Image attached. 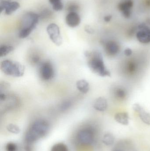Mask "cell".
<instances>
[{
  "label": "cell",
  "instance_id": "ac0fdd59",
  "mask_svg": "<svg viewBox=\"0 0 150 151\" xmlns=\"http://www.w3.org/2000/svg\"><path fill=\"white\" fill-rule=\"evenodd\" d=\"M77 89L84 94H86L90 90V86L89 82L84 79L77 81L76 83Z\"/></svg>",
  "mask_w": 150,
  "mask_h": 151
},
{
  "label": "cell",
  "instance_id": "5b68a950",
  "mask_svg": "<svg viewBox=\"0 0 150 151\" xmlns=\"http://www.w3.org/2000/svg\"><path fill=\"white\" fill-rule=\"evenodd\" d=\"M136 40L143 44L150 43V27L144 23L138 25L135 34Z\"/></svg>",
  "mask_w": 150,
  "mask_h": 151
},
{
  "label": "cell",
  "instance_id": "f546056e",
  "mask_svg": "<svg viewBox=\"0 0 150 151\" xmlns=\"http://www.w3.org/2000/svg\"><path fill=\"white\" fill-rule=\"evenodd\" d=\"M143 5L148 9H150V0H143Z\"/></svg>",
  "mask_w": 150,
  "mask_h": 151
},
{
  "label": "cell",
  "instance_id": "4dcf8cb0",
  "mask_svg": "<svg viewBox=\"0 0 150 151\" xmlns=\"http://www.w3.org/2000/svg\"><path fill=\"white\" fill-rule=\"evenodd\" d=\"M112 17L111 15H107V16H105L104 18V21L106 23H109L112 20Z\"/></svg>",
  "mask_w": 150,
  "mask_h": 151
},
{
  "label": "cell",
  "instance_id": "52a82bcc",
  "mask_svg": "<svg viewBox=\"0 0 150 151\" xmlns=\"http://www.w3.org/2000/svg\"><path fill=\"white\" fill-rule=\"evenodd\" d=\"M39 71L40 77L44 81H50L54 78L55 75L53 64L47 61L41 63Z\"/></svg>",
  "mask_w": 150,
  "mask_h": 151
},
{
  "label": "cell",
  "instance_id": "7c38bea8",
  "mask_svg": "<svg viewBox=\"0 0 150 151\" xmlns=\"http://www.w3.org/2000/svg\"><path fill=\"white\" fill-rule=\"evenodd\" d=\"M133 110L138 114L141 120L144 124L150 125V113L138 103H135L133 105Z\"/></svg>",
  "mask_w": 150,
  "mask_h": 151
},
{
  "label": "cell",
  "instance_id": "30bf717a",
  "mask_svg": "<svg viewBox=\"0 0 150 151\" xmlns=\"http://www.w3.org/2000/svg\"><path fill=\"white\" fill-rule=\"evenodd\" d=\"M134 6L133 0H121L117 5V9L124 18L129 19L132 16Z\"/></svg>",
  "mask_w": 150,
  "mask_h": 151
},
{
  "label": "cell",
  "instance_id": "3957f363",
  "mask_svg": "<svg viewBox=\"0 0 150 151\" xmlns=\"http://www.w3.org/2000/svg\"><path fill=\"white\" fill-rule=\"evenodd\" d=\"M39 19V16L33 12L25 14L22 20V25L18 36L21 39L28 37L36 28Z\"/></svg>",
  "mask_w": 150,
  "mask_h": 151
},
{
  "label": "cell",
  "instance_id": "4316f807",
  "mask_svg": "<svg viewBox=\"0 0 150 151\" xmlns=\"http://www.w3.org/2000/svg\"><path fill=\"white\" fill-rule=\"evenodd\" d=\"M71 105V102L70 101H65L61 105L60 108L62 111H65V110H68L69 108H70Z\"/></svg>",
  "mask_w": 150,
  "mask_h": 151
},
{
  "label": "cell",
  "instance_id": "603a6c76",
  "mask_svg": "<svg viewBox=\"0 0 150 151\" xmlns=\"http://www.w3.org/2000/svg\"><path fill=\"white\" fill-rule=\"evenodd\" d=\"M7 129L10 133L14 134H19L20 131V129L16 125L13 124H10L7 127Z\"/></svg>",
  "mask_w": 150,
  "mask_h": 151
},
{
  "label": "cell",
  "instance_id": "7402d4cb",
  "mask_svg": "<svg viewBox=\"0 0 150 151\" xmlns=\"http://www.w3.org/2000/svg\"><path fill=\"white\" fill-rule=\"evenodd\" d=\"M51 151H68V147L64 144L59 143L52 147Z\"/></svg>",
  "mask_w": 150,
  "mask_h": 151
},
{
  "label": "cell",
  "instance_id": "8fae6325",
  "mask_svg": "<svg viewBox=\"0 0 150 151\" xmlns=\"http://www.w3.org/2000/svg\"><path fill=\"white\" fill-rule=\"evenodd\" d=\"M20 4L16 1L2 0L0 2V11L1 12L4 11L7 15H11L13 12L18 9Z\"/></svg>",
  "mask_w": 150,
  "mask_h": 151
},
{
  "label": "cell",
  "instance_id": "d6a6232c",
  "mask_svg": "<svg viewBox=\"0 0 150 151\" xmlns=\"http://www.w3.org/2000/svg\"></svg>",
  "mask_w": 150,
  "mask_h": 151
},
{
  "label": "cell",
  "instance_id": "2e32d148",
  "mask_svg": "<svg viewBox=\"0 0 150 151\" xmlns=\"http://www.w3.org/2000/svg\"><path fill=\"white\" fill-rule=\"evenodd\" d=\"M93 106L96 111L100 112L105 111L108 107L107 99L104 97H99L94 101Z\"/></svg>",
  "mask_w": 150,
  "mask_h": 151
},
{
  "label": "cell",
  "instance_id": "cb8c5ba5",
  "mask_svg": "<svg viewBox=\"0 0 150 151\" xmlns=\"http://www.w3.org/2000/svg\"><path fill=\"white\" fill-rule=\"evenodd\" d=\"M5 148L7 151H16L17 150L16 144L11 142L8 143Z\"/></svg>",
  "mask_w": 150,
  "mask_h": 151
},
{
  "label": "cell",
  "instance_id": "4fadbf2b",
  "mask_svg": "<svg viewBox=\"0 0 150 151\" xmlns=\"http://www.w3.org/2000/svg\"><path fill=\"white\" fill-rule=\"evenodd\" d=\"M124 65V72L129 75H135L140 69L139 63L135 59L127 60Z\"/></svg>",
  "mask_w": 150,
  "mask_h": 151
},
{
  "label": "cell",
  "instance_id": "9a60e30c",
  "mask_svg": "<svg viewBox=\"0 0 150 151\" xmlns=\"http://www.w3.org/2000/svg\"><path fill=\"white\" fill-rule=\"evenodd\" d=\"M81 17L76 12H70L66 16V22L70 27H75L81 23Z\"/></svg>",
  "mask_w": 150,
  "mask_h": 151
},
{
  "label": "cell",
  "instance_id": "ba28073f",
  "mask_svg": "<svg viewBox=\"0 0 150 151\" xmlns=\"http://www.w3.org/2000/svg\"><path fill=\"white\" fill-rule=\"evenodd\" d=\"M47 32L52 42L57 46L61 45L63 42L62 37L59 26L56 24L52 23L48 26Z\"/></svg>",
  "mask_w": 150,
  "mask_h": 151
},
{
  "label": "cell",
  "instance_id": "44dd1931",
  "mask_svg": "<svg viewBox=\"0 0 150 151\" xmlns=\"http://www.w3.org/2000/svg\"><path fill=\"white\" fill-rule=\"evenodd\" d=\"M55 11H60L63 9V4L62 0H48Z\"/></svg>",
  "mask_w": 150,
  "mask_h": 151
},
{
  "label": "cell",
  "instance_id": "484cf974",
  "mask_svg": "<svg viewBox=\"0 0 150 151\" xmlns=\"http://www.w3.org/2000/svg\"><path fill=\"white\" fill-rule=\"evenodd\" d=\"M52 13L50 10L45 9L44 10L43 12H42L40 16H39V17H41V18L45 19L47 18H49L52 15Z\"/></svg>",
  "mask_w": 150,
  "mask_h": 151
},
{
  "label": "cell",
  "instance_id": "5bb4252c",
  "mask_svg": "<svg viewBox=\"0 0 150 151\" xmlns=\"http://www.w3.org/2000/svg\"><path fill=\"white\" fill-rule=\"evenodd\" d=\"M113 96L118 100H126L128 96L127 90L121 86H115L113 88L112 91Z\"/></svg>",
  "mask_w": 150,
  "mask_h": 151
},
{
  "label": "cell",
  "instance_id": "6da1fadb",
  "mask_svg": "<svg viewBox=\"0 0 150 151\" xmlns=\"http://www.w3.org/2000/svg\"><path fill=\"white\" fill-rule=\"evenodd\" d=\"M85 55L88 67L93 73L102 77L111 76V72L107 67L103 55L100 51H86Z\"/></svg>",
  "mask_w": 150,
  "mask_h": 151
},
{
  "label": "cell",
  "instance_id": "7a4b0ae2",
  "mask_svg": "<svg viewBox=\"0 0 150 151\" xmlns=\"http://www.w3.org/2000/svg\"><path fill=\"white\" fill-rule=\"evenodd\" d=\"M49 125L47 121L39 119L33 122L25 136V141L28 144H31L44 137L48 133Z\"/></svg>",
  "mask_w": 150,
  "mask_h": 151
},
{
  "label": "cell",
  "instance_id": "e0dca14e",
  "mask_svg": "<svg viewBox=\"0 0 150 151\" xmlns=\"http://www.w3.org/2000/svg\"><path fill=\"white\" fill-rule=\"evenodd\" d=\"M114 120L119 124L124 126H127L129 124V116L127 112H120L115 114Z\"/></svg>",
  "mask_w": 150,
  "mask_h": 151
},
{
  "label": "cell",
  "instance_id": "f1b7e54d",
  "mask_svg": "<svg viewBox=\"0 0 150 151\" xmlns=\"http://www.w3.org/2000/svg\"><path fill=\"white\" fill-rule=\"evenodd\" d=\"M85 30L87 33L90 34H92L94 32V29L89 25L85 26Z\"/></svg>",
  "mask_w": 150,
  "mask_h": 151
},
{
  "label": "cell",
  "instance_id": "83f0119b",
  "mask_svg": "<svg viewBox=\"0 0 150 151\" xmlns=\"http://www.w3.org/2000/svg\"><path fill=\"white\" fill-rule=\"evenodd\" d=\"M124 55L127 57H130L133 55V51L131 48L129 47L126 48L123 51Z\"/></svg>",
  "mask_w": 150,
  "mask_h": 151
},
{
  "label": "cell",
  "instance_id": "9c48e42d",
  "mask_svg": "<svg viewBox=\"0 0 150 151\" xmlns=\"http://www.w3.org/2000/svg\"><path fill=\"white\" fill-rule=\"evenodd\" d=\"M78 142L84 145H90L93 143L95 139L94 131L91 128L81 129L77 135Z\"/></svg>",
  "mask_w": 150,
  "mask_h": 151
},
{
  "label": "cell",
  "instance_id": "d4e9b609",
  "mask_svg": "<svg viewBox=\"0 0 150 151\" xmlns=\"http://www.w3.org/2000/svg\"><path fill=\"white\" fill-rule=\"evenodd\" d=\"M79 7L77 4H76L75 3L71 4H70L68 6V11L70 12H76L77 11V10H79Z\"/></svg>",
  "mask_w": 150,
  "mask_h": 151
},
{
  "label": "cell",
  "instance_id": "8992f818",
  "mask_svg": "<svg viewBox=\"0 0 150 151\" xmlns=\"http://www.w3.org/2000/svg\"><path fill=\"white\" fill-rule=\"evenodd\" d=\"M103 45L105 53L109 57H115L120 52V45L114 40H109L105 41L103 42Z\"/></svg>",
  "mask_w": 150,
  "mask_h": 151
},
{
  "label": "cell",
  "instance_id": "1f68e13d",
  "mask_svg": "<svg viewBox=\"0 0 150 151\" xmlns=\"http://www.w3.org/2000/svg\"><path fill=\"white\" fill-rule=\"evenodd\" d=\"M30 144H28L25 147V150L26 151H32V148L30 145Z\"/></svg>",
  "mask_w": 150,
  "mask_h": 151
},
{
  "label": "cell",
  "instance_id": "ffe728a7",
  "mask_svg": "<svg viewBox=\"0 0 150 151\" xmlns=\"http://www.w3.org/2000/svg\"><path fill=\"white\" fill-rule=\"evenodd\" d=\"M14 50V47L10 45H2L0 47V57L5 56L12 52Z\"/></svg>",
  "mask_w": 150,
  "mask_h": 151
},
{
  "label": "cell",
  "instance_id": "d6986e66",
  "mask_svg": "<svg viewBox=\"0 0 150 151\" xmlns=\"http://www.w3.org/2000/svg\"><path fill=\"white\" fill-rule=\"evenodd\" d=\"M102 142L107 146H111L112 145L114 142V136L111 133H106L103 136Z\"/></svg>",
  "mask_w": 150,
  "mask_h": 151
},
{
  "label": "cell",
  "instance_id": "277c9868",
  "mask_svg": "<svg viewBox=\"0 0 150 151\" xmlns=\"http://www.w3.org/2000/svg\"><path fill=\"white\" fill-rule=\"evenodd\" d=\"M0 68L4 74L12 77H21L24 73V66L18 62L12 60L2 61L1 63Z\"/></svg>",
  "mask_w": 150,
  "mask_h": 151
}]
</instances>
